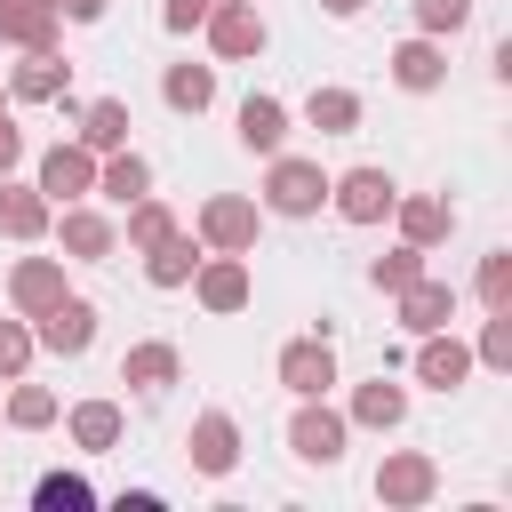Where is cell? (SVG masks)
Segmentation results:
<instances>
[{
	"label": "cell",
	"mask_w": 512,
	"mask_h": 512,
	"mask_svg": "<svg viewBox=\"0 0 512 512\" xmlns=\"http://www.w3.org/2000/svg\"><path fill=\"white\" fill-rule=\"evenodd\" d=\"M256 208H264V216H320V208H328V168L304 160V152H272Z\"/></svg>",
	"instance_id": "1"
},
{
	"label": "cell",
	"mask_w": 512,
	"mask_h": 512,
	"mask_svg": "<svg viewBox=\"0 0 512 512\" xmlns=\"http://www.w3.org/2000/svg\"><path fill=\"white\" fill-rule=\"evenodd\" d=\"M256 232H264V208H256L248 192H208L200 216H192V240H200V248H224V256H248Z\"/></svg>",
	"instance_id": "2"
},
{
	"label": "cell",
	"mask_w": 512,
	"mask_h": 512,
	"mask_svg": "<svg viewBox=\"0 0 512 512\" xmlns=\"http://www.w3.org/2000/svg\"><path fill=\"white\" fill-rule=\"evenodd\" d=\"M344 448H352L344 408H328V392H320V400H296V416H288V456L328 472V464H344Z\"/></svg>",
	"instance_id": "3"
},
{
	"label": "cell",
	"mask_w": 512,
	"mask_h": 512,
	"mask_svg": "<svg viewBox=\"0 0 512 512\" xmlns=\"http://www.w3.org/2000/svg\"><path fill=\"white\" fill-rule=\"evenodd\" d=\"M392 200H400V184H392V168H376V160H360V168L328 176V208H336L344 224H384V216H392Z\"/></svg>",
	"instance_id": "4"
},
{
	"label": "cell",
	"mask_w": 512,
	"mask_h": 512,
	"mask_svg": "<svg viewBox=\"0 0 512 512\" xmlns=\"http://www.w3.org/2000/svg\"><path fill=\"white\" fill-rule=\"evenodd\" d=\"M440 496V464L424 456V448H384V464H376V504L384 512H416V504H432Z\"/></svg>",
	"instance_id": "5"
},
{
	"label": "cell",
	"mask_w": 512,
	"mask_h": 512,
	"mask_svg": "<svg viewBox=\"0 0 512 512\" xmlns=\"http://www.w3.org/2000/svg\"><path fill=\"white\" fill-rule=\"evenodd\" d=\"M200 32H208V48H216L224 64H248V56H264V48H272V24H264V8H256V0H216Z\"/></svg>",
	"instance_id": "6"
},
{
	"label": "cell",
	"mask_w": 512,
	"mask_h": 512,
	"mask_svg": "<svg viewBox=\"0 0 512 512\" xmlns=\"http://www.w3.org/2000/svg\"><path fill=\"white\" fill-rule=\"evenodd\" d=\"M192 296H200V312H240L248 296H256V272H248V256H224V248H208L200 264H192V280H184Z\"/></svg>",
	"instance_id": "7"
},
{
	"label": "cell",
	"mask_w": 512,
	"mask_h": 512,
	"mask_svg": "<svg viewBox=\"0 0 512 512\" xmlns=\"http://www.w3.org/2000/svg\"><path fill=\"white\" fill-rule=\"evenodd\" d=\"M32 184H40V200H48V208H72V200H88V192H96V152H88L80 136H72V144H48Z\"/></svg>",
	"instance_id": "8"
},
{
	"label": "cell",
	"mask_w": 512,
	"mask_h": 512,
	"mask_svg": "<svg viewBox=\"0 0 512 512\" xmlns=\"http://www.w3.org/2000/svg\"><path fill=\"white\" fill-rule=\"evenodd\" d=\"M32 344H40V352H56V360H80V352L96 344V304L64 288V296H56V304L32 320Z\"/></svg>",
	"instance_id": "9"
},
{
	"label": "cell",
	"mask_w": 512,
	"mask_h": 512,
	"mask_svg": "<svg viewBox=\"0 0 512 512\" xmlns=\"http://www.w3.org/2000/svg\"><path fill=\"white\" fill-rule=\"evenodd\" d=\"M184 456H192L200 480H224V472L240 464V416H232V408H200L192 432H184Z\"/></svg>",
	"instance_id": "10"
},
{
	"label": "cell",
	"mask_w": 512,
	"mask_h": 512,
	"mask_svg": "<svg viewBox=\"0 0 512 512\" xmlns=\"http://www.w3.org/2000/svg\"><path fill=\"white\" fill-rule=\"evenodd\" d=\"M56 248L72 256V264H104L112 248H120V224L104 216V208H88V200H72V208H56Z\"/></svg>",
	"instance_id": "11"
},
{
	"label": "cell",
	"mask_w": 512,
	"mask_h": 512,
	"mask_svg": "<svg viewBox=\"0 0 512 512\" xmlns=\"http://www.w3.org/2000/svg\"><path fill=\"white\" fill-rule=\"evenodd\" d=\"M280 384H288L296 400L336 392V344H328V328H320V336H288V344H280Z\"/></svg>",
	"instance_id": "12"
},
{
	"label": "cell",
	"mask_w": 512,
	"mask_h": 512,
	"mask_svg": "<svg viewBox=\"0 0 512 512\" xmlns=\"http://www.w3.org/2000/svg\"><path fill=\"white\" fill-rule=\"evenodd\" d=\"M0 88H8V104H72V64H64V48H32Z\"/></svg>",
	"instance_id": "13"
},
{
	"label": "cell",
	"mask_w": 512,
	"mask_h": 512,
	"mask_svg": "<svg viewBox=\"0 0 512 512\" xmlns=\"http://www.w3.org/2000/svg\"><path fill=\"white\" fill-rule=\"evenodd\" d=\"M464 376H472V344H464L456 328L416 336V384H424V392H464Z\"/></svg>",
	"instance_id": "14"
},
{
	"label": "cell",
	"mask_w": 512,
	"mask_h": 512,
	"mask_svg": "<svg viewBox=\"0 0 512 512\" xmlns=\"http://www.w3.org/2000/svg\"><path fill=\"white\" fill-rule=\"evenodd\" d=\"M120 384L152 400V392H168V384H184V352H176L168 336H144V344H128V352H120Z\"/></svg>",
	"instance_id": "15"
},
{
	"label": "cell",
	"mask_w": 512,
	"mask_h": 512,
	"mask_svg": "<svg viewBox=\"0 0 512 512\" xmlns=\"http://www.w3.org/2000/svg\"><path fill=\"white\" fill-rule=\"evenodd\" d=\"M384 64H392V88H408V96H432V88H448V48H440L432 32L400 40Z\"/></svg>",
	"instance_id": "16"
},
{
	"label": "cell",
	"mask_w": 512,
	"mask_h": 512,
	"mask_svg": "<svg viewBox=\"0 0 512 512\" xmlns=\"http://www.w3.org/2000/svg\"><path fill=\"white\" fill-rule=\"evenodd\" d=\"M56 296H64V256H16V272H8V312L40 320Z\"/></svg>",
	"instance_id": "17"
},
{
	"label": "cell",
	"mask_w": 512,
	"mask_h": 512,
	"mask_svg": "<svg viewBox=\"0 0 512 512\" xmlns=\"http://www.w3.org/2000/svg\"><path fill=\"white\" fill-rule=\"evenodd\" d=\"M392 304H400V328H408V336L456 328V288H448V280H432V272H416V280H408Z\"/></svg>",
	"instance_id": "18"
},
{
	"label": "cell",
	"mask_w": 512,
	"mask_h": 512,
	"mask_svg": "<svg viewBox=\"0 0 512 512\" xmlns=\"http://www.w3.org/2000/svg\"><path fill=\"white\" fill-rule=\"evenodd\" d=\"M0 40L8 48H64V16H56V0H0Z\"/></svg>",
	"instance_id": "19"
},
{
	"label": "cell",
	"mask_w": 512,
	"mask_h": 512,
	"mask_svg": "<svg viewBox=\"0 0 512 512\" xmlns=\"http://www.w3.org/2000/svg\"><path fill=\"white\" fill-rule=\"evenodd\" d=\"M392 224H400L408 248H440V240L456 232V208H448L440 192H400V200H392Z\"/></svg>",
	"instance_id": "20"
},
{
	"label": "cell",
	"mask_w": 512,
	"mask_h": 512,
	"mask_svg": "<svg viewBox=\"0 0 512 512\" xmlns=\"http://www.w3.org/2000/svg\"><path fill=\"white\" fill-rule=\"evenodd\" d=\"M344 424H360V432H400V424H408V384H392V376H368V384H352V408H344Z\"/></svg>",
	"instance_id": "21"
},
{
	"label": "cell",
	"mask_w": 512,
	"mask_h": 512,
	"mask_svg": "<svg viewBox=\"0 0 512 512\" xmlns=\"http://www.w3.org/2000/svg\"><path fill=\"white\" fill-rule=\"evenodd\" d=\"M64 432H72L80 456H112L120 432H128V416H120V400H72L64 408Z\"/></svg>",
	"instance_id": "22"
},
{
	"label": "cell",
	"mask_w": 512,
	"mask_h": 512,
	"mask_svg": "<svg viewBox=\"0 0 512 512\" xmlns=\"http://www.w3.org/2000/svg\"><path fill=\"white\" fill-rule=\"evenodd\" d=\"M232 136H240V152H280L288 144V104L280 96H240V112H232Z\"/></svg>",
	"instance_id": "23"
},
{
	"label": "cell",
	"mask_w": 512,
	"mask_h": 512,
	"mask_svg": "<svg viewBox=\"0 0 512 512\" xmlns=\"http://www.w3.org/2000/svg\"><path fill=\"white\" fill-rule=\"evenodd\" d=\"M48 224H56V208L40 200V184L0 176V240H48Z\"/></svg>",
	"instance_id": "24"
},
{
	"label": "cell",
	"mask_w": 512,
	"mask_h": 512,
	"mask_svg": "<svg viewBox=\"0 0 512 512\" xmlns=\"http://www.w3.org/2000/svg\"><path fill=\"white\" fill-rule=\"evenodd\" d=\"M96 192H104L112 208L144 200V192H152V160H144V152H128V144H120V152H96Z\"/></svg>",
	"instance_id": "25"
},
{
	"label": "cell",
	"mask_w": 512,
	"mask_h": 512,
	"mask_svg": "<svg viewBox=\"0 0 512 512\" xmlns=\"http://www.w3.org/2000/svg\"><path fill=\"white\" fill-rule=\"evenodd\" d=\"M160 104L184 112V120H200V112L216 104V64H168V72H160Z\"/></svg>",
	"instance_id": "26"
},
{
	"label": "cell",
	"mask_w": 512,
	"mask_h": 512,
	"mask_svg": "<svg viewBox=\"0 0 512 512\" xmlns=\"http://www.w3.org/2000/svg\"><path fill=\"white\" fill-rule=\"evenodd\" d=\"M200 256H208V248H200V240H192V232L176 224V232H168L160 248H144V280H152V288H184Z\"/></svg>",
	"instance_id": "27"
},
{
	"label": "cell",
	"mask_w": 512,
	"mask_h": 512,
	"mask_svg": "<svg viewBox=\"0 0 512 512\" xmlns=\"http://www.w3.org/2000/svg\"><path fill=\"white\" fill-rule=\"evenodd\" d=\"M0 416H8L16 432H48V424L64 416V400H56L48 384H32V376H16V384H8V400H0Z\"/></svg>",
	"instance_id": "28"
},
{
	"label": "cell",
	"mask_w": 512,
	"mask_h": 512,
	"mask_svg": "<svg viewBox=\"0 0 512 512\" xmlns=\"http://www.w3.org/2000/svg\"><path fill=\"white\" fill-rule=\"evenodd\" d=\"M304 128H320V136H352V128H360V96L336 88V80L312 88V96H304Z\"/></svg>",
	"instance_id": "29"
},
{
	"label": "cell",
	"mask_w": 512,
	"mask_h": 512,
	"mask_svg": "<svg viewBox=\"0 0 512 512\" xmlns=\"http://www.w3.org/2000/svg\"><path fill=\"white\" fill-rule=\"evenodd\" d=\"M80 144H88V152H120V144H128V104H120V96L80 104Z\"/></svg>",
	"instance_id": "30"
},
{
	"label": "cell",
	"mask_w": 512,
	"mask_h": 512,
	"mask_svg": "<svg viewBox=\"0 0 512 512\" xmlns=\"http://www.w3.org/2000/svg\"><path fill=\"white\" fill-rule=\"evenodd\" d=\"M120 232H128V248H136V256H144V248H160V240H168V232H176V208H168V200H152V192H144V200H128V224H120Z\"/></svg>",
	"instance_id": "31"
},
{
	"label": "cell",
	"mask_w": 512,
	"mask_h": 512,
	"mask_svg": "<svg viewBox=\"0 0 512 512\" xmlns=\"http://www.w3.org/2000/svg\"><path fill=\"white\" fill-rule=\"evenodd\" d=\"M424 256H432V248H408V240H400V248H384V256L368 264V288H376V296H400V288L424 272Z\"/></svg>",
	"instance_id": "32"
},
{
	"label": "cell",
	"mask_w": 512,
	"mask_h": 512,
	"mask_svg": "<svg viewBox=\"0 0 512 512\" xmlns=\"http://www.w3.org/2000/svg\"><path fill=\"white\" fill-rule=\"evenodd\" d=\"M32 504H40V512H88L96 488H88L80 472H40V480H32Z\"/></svg>",
	"instance_id": "33"
},
{
	"label": "cell",
	"mask_w": 512,
	"mask_h": 512,
	"mask_svg": "<svg viewBox=\"0 0 512 512\" xmlns=\"http://www.w3.org/2000/svg\"><path fill=\"white\" fill-rule=\"evenodd\" d=\"M472 296H480L488 312H504V304H512V248H488V256H480V272H472Z\"/></svg>",
	"instance_id": "34"
},
{
	"label": "cell",
	"mask_w": 512,
	"mask_h": 512,
	"mask_svg": "<svg viewBox=\"0 0 512 512\" xmlns=\"http://www.w3.org/2000/svg\"><path fill=\"white\" fill-rule=\"evenodd\" d=\"M472 368H512V304L480 320V336H472Z\"/></svg>",
	"instance_id": "35"
},
{
	"label": "cell",
	"mask_w": 512,
	"mask_h": 512,
	"mask_svg": "<svg viewBox=\"0 0 512 512\" xmlns=\"http://www.w3.org/2000/svg\"><path fill=\"white\" fill-rule=\"evenodd\" d=\"M32 352H40V344H32V320L8 312V320H0V384H16V376L32 368Z\"/></svg>",
	"instance_id": "36"
},
{
	"label": "cell",
	"mask_w": 512,
	"mask_h": 512,
	"mask_svg": "<svg viewBox=\"0 0 512 512\" xmlns=\"http://www.w3.org/2000/svg\"><path fill=\"white\" fill-rule=\"evenodd\" d=\"M408 8H416V32H432V40L472 24V0H408Z\"/></svg>",
	"instance_id": "37"
},
{
	"label": "cell",
	"mask_w": 512,
	"mask_h": 512,
	"mask_svg": "<svg viewBox=\"0 0 512 512\" xmlns=\"http://www.w3.org/2000/svg\"><path fill=\"white\" fill-rule=\"evenodd\" d=\"M208 8H216V0H160V24H168V32H200Z\"/></svg>",
	"instance_id": "38"
},
{
	"label": "cell",
	"mask_w": 512,
	"mask_h": 512,
	"mask_svg": "<svg viewBox=\"0 0 512 512\" xmlns=\"http://www.w3.org/2000/svg\"><path fill=\"white\" fill-rule=\"evenodd\" d=\"M16 160H24V128H16V104L0 112V176H16Z\"/></svg>",
	"instance_id": "39"
},
{
	"label": "cell",
	"mask_w": 512,
	"mask_h": 512,
	"mask_svg": "<svg viewBox=\"0 0 512 512\" xmlns=\"http://www.w3.org/2000/svg\"><path fill=\"white\" fill-rule=\"evenodd\" d=\"M104 8L112 0H56V16H72V24H104Z\"/></svg>",
	"instance_id": "40"
},
{
	"label": "cell",
	"mask_w": 512,
	"mask_h": 512,
	"mask_svg": "<svg viewBox=\"0 0 512 512\" xmlns=\"http://www.w3.org/2000/svg\"><path fill=\"white\" fill-rule=\"evenodd\" d=\"M320 8H328V16H336V24H352V16H360V8H368V0H320Z\"/></svg>",
	"instance_id": "41"
},
{
	"label": "cell",
	"mask_w": 512,
	"mask_h": 512,
	"mask_svg": "<svg viewBox=\"0 0 512 512\" xmlns=\"http://www.w3.org/2000/svg\"><path fill=\"white\" fill-rule=\"evenodd\" d=\"M0 112H8V88H0Z\"/></svg>",
	"instance_id": "42"
},
{
	"label": "cell",
	"mask_w": 512,
	"mask_h": 512,
	"mask_svg": "<svg viewBox=\"0 0 512 512\" xmlns=\"http://www.w3.org/2000/svg\"><path fill=\"white\" fill-rule=\"evenodd\" d=\"M0 424H8V416H0Z\"/></svg>",
	"instance_id": "43"
}]
</instances>
